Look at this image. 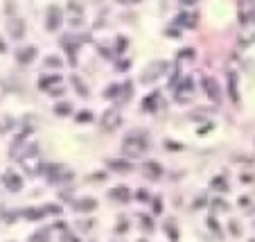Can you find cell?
Wrapping results in <instances>:
<instances>
[{
	"mask_svg": "<svg viewBox=\"0 0 255 242\" xmlns=\"http://www.w3.org/2000/svg\"><path fill=\"white\" fill-rule=\"evenodd\" d=\"M251 242H255V240H251Z\"/></svg>",
	"mask_w": 255,
	"mask_h": 242,
	"instance_id": "74e56055",
	"label": "cell"
},
{
	"mask_svg": "<svg viewBox=\"0 0 255 242\" xmlns=\"http://www.w3.org/2000/svg\"><path fill=\"white\" fill-rule=\"evenodd\" d=\"M174 100L178 104H188L194 100V77L192 75H185L181 79V84L176 86V93H174Z\"/></svg>",
	"mask_w": 255,
	"mask_h": 242,
	"instance_id": "7a4b0ae2",
	"label": "cell"
},
{
	"mask_svg": "<svg viewBox=\"0 0 255 242\" xmlns=\"http://www.w3.org/2000/svg\"><path fill=\"white\" fill-rule=\"evenodd\" d=\"M7 32H9V36L12 39H23L25 36V20H20V18H9L7 20Z\"/></svg>",
	"mask_w": 255,
	"mask_h": 242,
	"instance_id": "9c48e42d",
	"label": "cell"
},
{
	"mask_svg": "<svg viewBox=\"0 0 255 242\" xmlns=\"http://www.w3.org/2000/svg\"><path fill=\"white\" fill-rule=\"evenodd\" d=\"M183 5H194V2H199V0H181Z\"/></svg>",
	"mask_w": 255,
	"mask_h": 242,
	"instance_id": "d590c367",
	"label": "cell"
},
{
	"mask_svg": "<svg viewBox=\"0 0 255 242\" xmlns=\"http://www.w3.org/2000/svg\"><path fill=\"white\" fill-rule=\"evenodd\" d=\"M34 57H36V48L34 46H25V48H18V50H16V59H18L20 64H30Z\"/></svg>",
	"mask_w": 255,
	"mask_h": 242,
	"instance_id": "4fadbf2b",
	"label": "cell"
},
{
	"mask_svg": "<svg viewBox=\"0 0 255 242\" xmlns=\"http://www.w3.org/2000/svg\"><path fill=\"white\" fill-rule=\"evenodd\" d=\"M143 172H144V177L158 179L160 174H163V168H160L156 161H147V163H144V168H143Z\"/></svg>",
	"mask_w": 255,
	"mask_h": 242,
	"instance_id": "5bb4252c",
	"label": "cell"
},
{
	"mask_svg": "<svg viewBox=\"0 0 255 242\" xmlns=\"http://www.w3.org/2000/svg\"><path fill=\"white\" fill-rule=\"evenodd\" d=\"M59 25H61V9L57 5H52L50 9H48V23H46V27H48V30H59Z\"/></svg>",
	"mask_w": 255,
	"mask_h": 242,
	"instance_id": "8fae6325",
	"label": "cell"
},
{
	"mask_svg": "<svg viewBox=\"0 0 255 242\" xmlns=\"http://www.w3.org/2000/svg\"><path fill=\"white\" fill-rule=\"evenodd\" d=\"M0 52H5V43L2 41H0Z\"/></svg>",
	"mask_w": 255,
	"mask_h": 242,
	"instance_id": "8d00e7d4",
	"label": "cell"
},
{
	"mask_svg": "<svg viewBox=\"0 0 255 242\" xmlns=\"http://www.w3.org/2000/svg\"><path fill=\"white\" fill-rule=\"evenodd\" d=\"M46 174H48V181L54 183V186H61V183L72 181V172L68 170L65 165H61V163H57V165H48Z\"/></svg>",
	"mask_w": 255,
	"mask_h": 242,
	"instance_id": "3957f363",
	"label": "cell"
},
{
	"mask_svg": "<svg viewBox=\"0 0 255 242\" xmlns=\"http://www.w3.org/2000/svg\"><path fill=\"white\" fill-rule=\"evenodd\" d=\"M237 16L242 23H249L255 18V0H239L237 2Z\"/></svg>",
	"mask_w": 255,
	"mask_h": 242,
	"instance_id": "8992f818",
	"label": "cell"
},
{
	"mask_svg": "<svg viewBox=\"0 0 255 242\" xmlns=\"http://www.w3.org/2000/svg\"><path fill=\"white\" fill-rule=\"evenodd\" d=\"M255 41V18L249 20V23H242V27H239V32H237V43L242 48L251 46Z\"/></svg>",
	"mask_w": 255,
	"mask_h": 242,
	"instance_id": "5b68a950",
	"label": "cell"
},
{
	"mask_svg": "<svg viewBox=\"0 0 255 242\" xmlns=\"http://www.w3.org/2000/svg\"><path fill=\"white\" fill-rule=\"evenodd\" d=\"M167 231H170V238H172V240H178L176 229H174V224H172V222H167Z\"/></svg>",
	"mask_w": 255,
	"mask_h": 242,
	"instance_id": "f546056e",
	"label": "cell"
},
{
	"mask_svg": "<svg viewBox=\"0 0 255 242\" xmlns=\"http://www.w3.org/2000/svg\"><path fill=\"white\" fill-rule=\"evenodd\" d=\"M54 111H57V116H68L70 113V104H59V106H54Z\"/></svg>",
	"mask_w": 255,
	"mask_h": 242,
	"instance_id": "4316f807",
	"label": "cell"
},
{
	"mask_svg": "<svg viewBox=\"0 0 255 242\" xmlns=\"http://www.w3.org/2000/svg\"><path fill=\"white\" fill-rule=\"evenodd\" d=\"M165 70H167V64H165V61H151L143 70V75H140V82H143V84H151V82H156Z\"/></svg>",
	"mask_w": 255,
	"mask_h": 242,
	"instance_id": "277c9868",
	"label": "cell"
},
{
	"mask_svg": "<svg viewBox=\"0 0 255 242\" xmlns=\"http://www.w3.org/2000/svg\"><path fill=\"white\" fill-rule=\"evenodd\" d=\"M77 120H79V122H88V120H93V113H91V111L79 113V116H77Z\"/></svg>",
	"mask_w": 255,
	"mask_h": 242,
	"instance_id": "f1b7e54d",
	"label": "cell"
},
{
	"mask_svg": "<svg viewBox=\"0 0 255 242\" xmlns=\"http://www.w3.org/2000/svg\"><path fill=\"white\" fill-rule=\"evenodd\" d=\"M129 66H131L129 59H127V61H120V68H122V70H125V68H129Z\"/></svg>",
	"mask_w": 255,
	"mask_h": 242,
	"instance_id": "e575fe53",
	"label": "cell"
},
{
	"mask_svg": "<svg viewBox=\"0 0 255 242\" xmlns=\"http://www.w3.org/2000/svg\"><path fill=\"white\" fill-rule=\"evenodd\" d=\"M201 82H203V91H206V95H208L212 102H219V100H222V91H219V84H217V79L210 77V75H206Z\"/></svg>",
	"mask_w": 255,
	"mask_h": 242,
	"instance_id": "ba28073f",
	"label": "cell"
},
{
	"mask_svg": "<svg viewBox=\"0 0 255 242\" xmlns=\"http://www.w3.org/2000/svg\"><path fill=\"white\" fill-rule=\"evenodd\" d=\"M118 91H120V86H109L104 93V98H111V100H118Z\"/></svg>",
	"mask_w": 255,
	"mask_h": 242,
	"instance_id": "d4e9b609",
	"label": "cell"
},
{
	"mask_svg": "<svg viewBox=\"0 0 255 242\" xmlns=\"http://www.w3.org/2000/svg\"><path fill=\"white\" fill-rule=\"evenodd\" d=\"M120 122H122V116H120L118 109H109V111L102 116V129H104V131L118 129Z\"/></svg>",
	"mask_w": 255,
	"mask_h": 242,
	"instance_id": "52a82bcc",
	"label": "cell"
},
{
	"mask_svg": "<svg viewBox=\"0 0 255 242\" xmlns=\"http://www.w3.org/2000/svg\"><path fill=\"white\" fill-rule=\"evenodd\" d=\"M109 197L115 199V202H129V190L127 188H113V190H109Z\"/></svg>",
	"mask_w": 255,
	"mask_h": 242,
	"instance_id": "d6986e66",
	"label": "cell"
},
{
	"mask_svg": "<svg viewBox=\"0 0 255 242\" xmlns=\"http://www.w3.org/2000/svg\"><path fill=\"white\" fill-rule=\"evenodd\" d=\"M109 165H111L113 170H118V172H125V170H129L131 168V165L125 163V161H109Z\"/></svg>",
	"mask_w": 255,
	"mask_h": 242,
	"instance_id": "cb8c5ba5",
	"label": "cell"
},
{
	"mask_svg": "<svg viewBox=\"0 0 255 242\" xmlns=\"http://www.w3.org/2000/svg\"><path fill=\"white\" fill-rule=\"evenodd\" d=\"M192 57H194V50H192V48H188V50H183V52H178V61H181V59L190 61Z\"/></svg>",
	"mask_w": 255,
	"mask_h": 242,
	"instance_id": "484cf974",
	"label": "cell"
},
{
	"mask_svg": "<svg viewBox=\"0 0 255 242\" xmlns=\"http://www.w3.org/2000/svg\"><path fill=\"white\" fill-rule=\"evenodd\" d=\"M20 163H23V168H25L27 174H36V172H39V156H36V154H34V156L23 158Z\"/></svg>",
	"mask_w": 255,
	"mask_h": 242,
	"instance_id": "9a60e30c",
	"label": "cell"
},
{
	"mask_svg": "<svg viewBox=\"0 0 255 242\" xmlns=\"http://www.w3.org/2000/svg\"><path fill=\"white\" fill-rule=\"evenodd\" d=\"M228 95L233 102H239V93H237V77L230 72L228 75Z\"/></svg>",
	"mask_w": 255,
	"mask_h": 242,
	"instance_id": "ac0fdd59",
	"label": "cell"
},
{
	"mask_svg": "<svg viewBox=\"0 0 255 242\" xmlns=\"http://www.w3.org/2000/svg\"><path fill=\"white\" fill-rule=\"evenodd\" d=\"M196 20H199V16L192 14V12H188V14H181V16H178V25H183V27L190 30V27L196 25Z\"/></svg>",
	"mask_w": 255,
	"mask_h": 242,
	"instance_id": "e0dca14e",
	"label": "cell"
},
{
	"mask_svg": "<svg viewBox=\"0 0 255 242\" xmlns=\"http://www.w3.org/2000/svg\"><path fill=\"white\" fill-rule=\"evenodd\" d=\"M97 206V202L95 199H79V202H75L72 204V208L75 210H79V213H86V210H93Z\"/></svg>",
	"mask_w": 255,
	"mask_h": 242,
	"instance_id": "2e32d148",
	"label": "cell"
},
{
	"mask_svg": "<svg viewBox=\"0 0 255 242\" xmlns=\"http://www.w3.org/2000/svg\"><path fill=\"white\" fill-rule=\"evenodd\" d=\"M46 66H50V68H61V59H57V57H48L46 59Z\"/></svg>",
	"mask_w": 255,
	"mask_h": 242,
	"instance_id": "83f0119b",
	"label": "cell"
},
{
	"mask_svg": "<svg viewBox=\"0 0 255 242\" xmlns=\"http://www.w3.org/2000/svg\"><path fill=\"white\" fill-rule=\"evenodd\" d=\"M147 150H149L147 136L140 134V131H131L129 136L122 140V154H125L127 158H140Z\"/></svg>",
	"mask_w": 255,
	"mask_h": 242,
	"instance_id": "6da1fadb",
	"label": "cell"
},
{
	"mask_svg": "<svg viewBox=\"0 0 255 242\" xmlns=\"http://www.w3.org/2000/svg\"><path fill=\"white\" fill-rule=\"evenodd\" d=\"M120 88H122V95L118 98L120 102H127V100H131V93H133V84H131V82H127V84H122Z\"/></svg>",
	"mask_w": 255,
	"mask_h": 242,
	"instance_id": "ffe728a7",
	"label": "cell"
},
{
	"mask_svg": "<svg viewBox=\"0 0 255 242\" xmlns=\"http://www.w3.org/2000/svg\"><path fill=\"white\" fill-rule=\"evenodd\" d=\"M212 188L219 190V192H226V190H228V183H226V179L223 177H215L212 179Z\"/></svg>",
	"mask_w": 255,
	"mask_h": 242,
	"instance_id": "7402d4cb",
	"label": "cell"
},
{
	"mask_svg": "<svg viewBox=\"0 0 255 242\" xmlns=\"http://www.w3.org/2000/svg\"><path fill=\"white\" fill-rule=\"evenodd\" d=\"M239 206H244V208H246V206H249V197H242V199H239Z\"/></svg>",
	"mask_w": 255,
	"mask_h": 242,
	"instance_id": "836d02e7",
	"label": "cell"
},
{
	"mask_svg": "<svg viewBox=\"0 0 255 242\" xmlns=\"http://www.w3.org/2000/svg\"><path fill=\"white\" fill-rule=\"evenodd\" d=\"M2 183H5L7 190H12V192H18V190L23 188V179H20L14 170H7L5 174H2Z\"/></svg>",
	"mask_w": 255,
	"mask_h": 242,
	"instance_id": "30bf717a",
	"label": "cell"
},
{
	"mask_svg": "<svg viewBox=\"0 0 255 242\" xmlns=\"http://www.w3.org/2000/svg\"><path fill=\"white\" fill-rule=\"evenodd\" d=\"M125 46H127V39H125V36H118V52H122Z\"/></svg>",
	"mask_w": 255,
	"mask_h": 242,
	"instance_id": "4dcf8cb0",
	"label": "cell"
},
{
	"mask_svg": "<svg viewBox=\"0 0 255 242\" xmlns=\"http://www.w3.org/2000/svg\"><path fill=\"white\" fill-rule=\"evenodd\" d=\"M167 147H170L172 152H176V150H183V145H178V143H172V140H170V143H167Z\"/></svg>",
	"mask_w": 255,
	"mask_h": 242,
	"instance_id": "1f68e13d",
	"label": "cell"
},
{
	"mask_svg": "<svg viewBox=\"0 0 255 242\" xmlns=\"http://www.w3.org/2000/svg\"><path fill=\"white\" fill-rule=\"evenodd\" d=\"M59 82H61L59 75H48V77H43V79L39 82V86H41V88H48L50 84H59Z\"/></svg>",
	"mask_w": 255,
	"mask_h": 242,
	"instance_id": "44dd1931",
	"label": "cell"
},
{
	"mask_svg": "<svg viewBox=\"0 0 255 242\" xmlns=\"http://www.w3.org/2000/svg\"><path fill=\"white\" fill-rule=\"evenodd\" d=\"M230 231H233V233H239L242 229H239V224H235V222H233V224H230Z\"/></svg>",
	"mask_w": 255,
	"mask_h": 242,
	"instance_id": "d6a6232c",
	"label": "cell"
},
{
	"mask_svg": "<svg viewBox=\"0 0 255 242\" xmlns=\"http://www.w3.org/2000/svg\"><path fill=\"white\" fill-rule=\"evenodd\" d=\"M72 84L77 86V91H79V95H81V98H86V95H88V88H86L84 82H81L79 77H72Z\"/></svg>",
	"mask_w": 255,
	"mask_h": 242,
	"instance_id": "603a6c76",
	"label": "cell"
},
{
	"mask_svg": "<svg viewBox=\"0 0 255 242\" xmlns=\"http://www.w3.org/2000/svg\"><path fill=\"white\" fill-rule=\"evenodd\" d=\"M160 106H165V104H163V100H160V95H158V93H151L149 98L143 100V109H144V111H149V113L160 111Z\"/></svg>",
	"mask_w": 255,
	"mask_h": 242,
	"instance_id": "7c38bea8",
	"label": "cell"
}]
</instances>
